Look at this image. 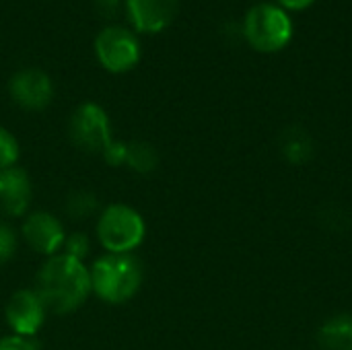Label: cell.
Listing matches in <instances>:
<instances>
[{
	"instance_id": "obj_4",
	"label": "cell",
	"mask_w": 352,
	"mask_h": 350,
	"mask_svg": "<svg viewBox=\"0 0 352 350\" xmlns=\"http://www.w3.org/2000/svg\"><path fill=\"white\" fill-rule=\"evenodd\" d=\"M146 235L140 212L128 204H109L97 221V237L107 254H132Z\"/></svg>"
},
{
	"instance_id": "obj_6",
	"label": "cell",
	"mask_w": 352,
	"mask_h": 350,
	"mask_svg": "<svg viewBox=\"0 0 352 350\" xmlns=\"http://www.w3.org/2000/svg\"><path fill=\"white\" fill-rule=\"evenodd\" d=\"M68 134L74 146L85 153L103 155L105 149L113 142L111 124L105 109L93 101L80 103L68 124Z\"/></svg>"
},
{
	"instance_id": "obj_14",
	"label": "cell",
	"mask_w": 352,
	"mask_h": 350,
	"mask_svg": "<svg viewBox=\"0 0 352 350\" xmlns=\"http://www.w3.org/2000/svg\"><path fill=\"white\" fill-rule=\"evenodd\" d=\"M126 165L136 171V173H153L159 165V153L153 144L142 142V140H134L128 142V153H126Z\"/></svg>"
},
{
	"instance_id": "obj_16",
	"label": "cell",
	"mask_w": 352,
	"mask_h": 350,
	"mask_svg": "<svg viewBox=\"0 0 352 350\" xmlns=\"http://www.w3.org/2000/svg\"><path fill=\"white\" fill-rule=\"evenodd\" d=\"M16 159H19V140L12 136V132L0 126V171L14 167Z\"/></svg>"
},
{
	"instance_id": "obj_10",
	"label": "cell",
	"mask_w": 352,
	"mask_h": 350,
	"mask_svg": "<svg viewBox=\"0 0 352 350\" xmlns=\"http://www.w3.org/2000/svg\"><path fill=\"white\" fill-rule=\"evenodd\" d=\"M128 19L138 33H161L179 10V0H126Z\"/></svg>"
},
{
	"instance_id": "obj_7",
	"label": "cell",
	"mask_w": 352,
	"mask_h": 350,
	"mask_svg": "<svg viewBox=\"0 0 352 350\" xmlns=\"http://www.w3.org/2000/svg\"><path fill=\"white\" fill-rule=\"evenodd\" d=\"M8 93L19 107L27 111H41L54 99V83L39 68H23L10 76Z\"/></svg>"
},
{
	"instance_id": "obj_18",
	"label": "cell",
	"mask_w": 352,
	"mask_h": 350,
	"mask_svg": "<svg viewBox=\"0 0 352 350\" xmlns=\"http://www.w3.org/2000/svg\"><path fill=\"white\" fill-rule=\"evenodd\" d=\"M16 233L10 225H6L4 221H0V264L8 262L14 254H16Z\"/></svg>"
},
{
	"instance_id": "obj_21",
	"label": "cell",
	"mask_w": 352,
	"mask_h": 350,
	"mask_svg": "<svg viewBox=\"0 0 352 350\" xmlns=\"http://www.w3.org/2000/svg\"><path fill=\"white\" fill-rule=\"evenodd\" d=\"M93 4H95L97 14H101L105 19H113L122 6V0H93Z\"/></svg>"
},
{
	"instance_id": "obj_17",
	"label": "cell",
	"mask_w": 352,
	"mask_h": 350,
	"mask_svg": "<svg viewBox=\"0 0 352 350\" xmlns=\"http://www.w3.org/2000/svg\"><path fill=\"white\" fill-rule=\"evenodd\" d=\"M89 250H91L89 237H87L85 233H78V231L66 235L64 245H62V254H66V256H70V258H74V260H80V262L87 258Z\"/></svg>"
},
{
	"instance_id": "obj_15",
	"label": "cell",
	"mask_w": 352,
	"mask_h": 350,
	"mask_svg": "<svg viewBox=\"0 0 352 350\" xmlns=\"http://www.w3.org/2000/svg\"><path fill=\"white\" fill-rule=\"evenodd\" d=\"M64 210H66L68 217L74 219V221L89 219V217H93V215L99 210V198H97L93 192H87V190L72 192V194L66 198V202H64Z\"/></svg>"
},
{
	"instance_id": "obj_1",
	"label": "cell",
	"mask_w": 352,
	"mask_h": 350,
	"mask_svg": "<svg viewBox=\"0 0 352 350\" xmlns=\"http://www.w3.org/2000/svg\"><path fill=\"white\" fill-rule=\"evenodd\" d=\"M33 291L47 314L68 316L76 311L93 293L91 272L85 262L66 254H56L39 268Z\"/></svg>"
},
{
	"instance_id": "obj_12",
	"label": "cell",
	"mask_w": 352,
	"mask_h": 350,
	"mask_svg": "<svg viewBox=\"0 0 352 350\" xmlns=\"http://www.w3.org/2000/svg\"><path fill=\"white\" fill-rule=\"evenodd\" d=\"M318 342L322 350H352V316L340 314L330 318L318 330Z\"/></svg>"
},
{
	"instance_id": "obj_13",
	"label": "cell",
	"mask_w": 352,
	"mask_h": 350,
	"mask_svg": "<svg viewBox=\"0 0 352 350\" xmlns=\"http://www.w3.org/2000/svg\"><path fill=\"white\" fill-rule=\"evenodd\" d=\"M280 155L291 165L309 163L311 157H314V140H311V136L299 126L287 128L283 132V136H280Z\"/></svg>"
},
{
	"instance_id": "obj_2",
	"label": "cell",
	"mask_w": 352,
	"mask_h": 350,
	"mask_svg": "<svg viewBox=\"0 0 352 350\" xmlns=\"http://www.w3.org/2000/svg\"><path fill=\"white\" fill-rule=\"evenodd\" d=\"M89 272L93 293L109 305L130 301L140 291L144 278V268L132 254H105L93 262Z\"/></svg>"
},
{
	"instance_id": "obj_9",
	"label": "cell",
	"mask_w": 352,
	"mask_h": 350,
	"mask_svg": "<svg viewBox=\"0 0 352 350\" xmlns=\"http://www.w3.org/2000/svg\"><path fill=\"white\" fill-rule=\"evenodd\" d=\"M21 233L31 250L47 258L56 256L62 250L64 239H66L64 225L45 210L29 212L23 221Z\"/></svg>"
},
{
	"instance_id": "obj_22",
	"label": "cell",
	"mask_w": 352,
	"mask_h": 350,
	"mask_svg": "<svg viewBox=\"0 0 352 350\" xmlns=\"http://www.w3.org/2000/svg\"><path fill=\"white\" fill-rule=\"evenodd\" d=\"M280 8H285L287 12L289 10H305L309 8L316 0H276Z\"/></svg>"
},
{
	"instance_id": "obj_5",
	"label": "cell",
	"mask_w": 352,
	"mask_h": 350,
	"mask_svg": "<svg viewBox=\"0 0 352 350\" xmlns=\"http://www.w3.org/2000/svg\"><path fill=\"white\" fill-rule=\"evenodd\" d=\"M140 54L142 50L136 33L126 27L109 25L95 37V56L107 72L124 74L132 70L138 64Z\"/></svg>"
},
{
	"instance_id": "obj_20",
	"label": "cell",
	"mask_w": 352,
	"mask_h": 350,
	"mask_svg": "<svg viewBox=\"0 0 352 350\" xmlns=\"http://www.w3.org/2000/svg\"><path fill=\"white\" fill-rule=\"evenodd\" d=\"M0 350H39L37 344L31 338H21V336H4L0 338Z\"/></svg>"
},
{
	"instance_id": "obj_3",
	"label": "cell",
	"mask_w": 352,
	"mask_h": 350,
	"mask_svg": "<svg viewBox=\"0 0 352 350\" xmlns=\"http://www.w3.org/2000/svg\"><path fill=\"white\" fill-rule=\"evenodd\" d=\"M243 39L258 52L274 54L289 45L293 39V19L291 14L272 2L254 4L243 23Z\"/></svg>"
},
{
	"instance_id": "obj_19",
	"label": "cell",
	"mask_w": 352,
	"mask_h": 350,
	"mask_svg": "<svg viewBox=\"0 0 352 350\" xmlns=\"http://www.w3.org/2000/svg\"><path fill=\"white\" fill-rule=\"evenodd\" d=\"M126 153H128V142L113 140V142L105 149V153H103L101 157L105 159L107 165H111V167H122V165H126Z\"/></svg>"
},
{
	"instance_id": "obj_11",
	"label": "cell",
	"mask_w": 352,
	"mask_h": 350,
	"mask_svg": "<svg viewBox=\"0 0 352 350\" xmlns=\"http://www.w3.org/2000/svg\"><path fill=\"white\" fill-rule=\"evenodd\" d=\"M31 179L25 169L8 167L0 171V212L6 217H25L31 206Z\"/></svg>"
},
{
	"instance_id": "obj_8",
	"label": "cell",
	"mask_w": 352,
	"mask_h": 350,
	"mask_svg": "<svg viewBox=\"0 0 352 350\" xmlns=\"http://www.w3.org/2000/svg\"><path fill=\"white\" fill-rule=\"evenodd\" d=\"M45 307L33 289H21L10 295L4 307V318L14 336L33 338L45 322Z\"/></svg>"
}]
</instances>
